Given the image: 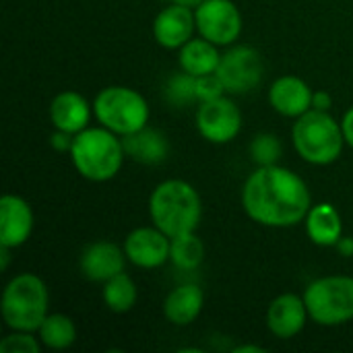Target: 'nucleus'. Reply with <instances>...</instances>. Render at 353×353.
<instances>
[{
    "instance_id": "f257e3e1",
    "label": "nucleus",
    "mask_w": 353,
    "mask_h": 353,
    "mask_svg": "<svg viewBox=\"0 0 353 353\" xmlns=\"http://www.w3.org/2000/svg\"><path fill=\"white\" fill-rule=\"evenodd\" d=\"M310 190L306 182L288 168L261 165L246 180L242 207L246 215L267 228H292L306 219L310 211Z\"/></svg>"
},
{
    "instance_id": "f03ea898",
    "label": "nucleus",
    "mask_w": 353,
    "mask_h": 353,
    "mask_svg": "<svg viewBox=\"0 0 353 353\" xmlns=\"http://www.w3.org/2000/svg\"><path fill=\"white\" fill-rule=\"evenodd\" d=\"M149 213L168 238L192 234L203 215V205L196 188L184 180H165L155 186L149 199Z\"/></svg>"
},
{
    "instance_id": "7ed1b4c3",
    "label": "nucleus",
    "mask_w": 353,
    "mask_h": 353,
    "mask_svg": "<svg viewBox=\"0 0 353 353\" xmlns=\"http://www.w3.org/2000/svg\"><path fill=\"white\" fill-rule=\"evenodd\" d=\"M124 145L110 128H85L72 137L70 157L77 172L91 182L112 180L124 161Z\"/></svg>"
},
{
    "instance_id": "20e7f679",
    "label": "nucleus",
    "mask_w": 353,
    "mask_h": 353,
    "mask_svg": "<svg viewBox=\"0 0 353 353\" xmlns=\"http://www.w3.org/2000/svg\"><path fill=\"white\" fill-rule=\"evenodd\" d=\"M292 139L298 155L314 165H329L339 159L345 134L343 126L323 110H308L292 128Z\"/></svg>"
},
{
    "instance_id": "39448f33",
    "label": "nucleus",
    "mask_w": 353,
    "mask_h": 353,
    "mask_svg": "<svg viewBox=\"0 0 353 353\" xmlns=\"http://www.w3.org/2000/svg\"><path fill=\"white\" fill-rule=\"evenodd\" d=\"M48 288L33 273H21L8 281L2 294V319L8 329L33 333L48 316Z\"/></svg>"
},
{
    "instance_id": "423d86ee",
    "label": "nucleus",
    "mask_w": 353,
    "mask_h": 353,
    "mask_svg": "<svg viewBox=\"0 0 353 353\" xmlns=\"http://www.w3.org/2000/svg\"><path fill=\"white\" fill-rule=\"evenodd\" d=\"M93 112L101 126L120 137L132 134L145 128L149 122V105L145 97L139 91L122 85L101 89L93 101Z\"/></svg>"
},
{
    "instance_id": "0eeeda50",
    "label": "nucleus",
    "mask_w": 353,
    "mask_h": 353,
    "mask_svg": "<svg viewBox=\"0 0 353 353\" xmlns=\"http://www.w3.org/2000/svg\"><path fill=\"white\" fill-rule=\"evenodd\" d=\"M308 314L323 327H337L353 319V277L331 275L316 279L304 292Z\"/></svg>"
},
{
    "instance_id": "6e6552de",
    "label": "nucleus",
    "mask_w": 353,
    "mask_h": 353,
    "mask_svg": "<svg viewBox=\"0 0 353 353\" xmlns=\"http://www.w3.org/2000/svg\"><path fill=\"white\" fill-rule=\"evenodd\" d=\"M194 21L201 37L215 46H228L242 31V14L232 0H205L194 10Z\"/></svg>"
},
{
    "instance_id": "1a4fd4ad",
    "label": "nucleus",
    "mask_w": 353,
    "mask_h": 353,
    "mask_svg": "<svg viewBox=\"0 0 353 353\" xmlns=\"http://www.w3.org/2000/svg\"><path fill=\"white\" fill-rule=\"evenodd\" d=\"M263 70L265 66L261 54L250 46H238L221 56V62L215 72L221 79L225 91L246 93L259 87Z\"/></svg>"
},
{
    "instance_id": "9d476101",
    "label": "nucleus",
    "mask_w": 353,
    "mask_h": 353,
    "mask_svg": "<svg viewBox=\"0 0 353 353\" xmlns=\"http://www.w3.org/2000/svg\"><path fill=\"white\" fill-rule=\"evenodd\" d=\"M196 128L209 143L223 145L238 137L242 128V114L232 99L221 95L201 103L196 112Z\"/></svg>"
},
{
    "instance_id": "9b49d317",
    "label": "nucleus",
    "mask_w": 353,
    "mask_h": 353,
    "mask_svg": "<svg viewBox=\"0 0 353 353\" xmlns=\"http://www.w3.org/2000/svg\"><path fill=\"white\" fill-rule=\"evenodd\" d=\"M172 238L159 228H139L128 234L124 242L126 259L141 269H157L170 259Z\"/></svg>"
},
{
    "instance_id": "f8f14e48",
    "label": "nucleus",
    "mask_w": 353,
    "mask_h": 353,
    "mask_svg": "<svg viewBox=\"0 0 353 353\" xmlns=\"http://www.w3.org/2000/svg\"><path fill=\"white\" fill-rule=\"evenodd\" d=\"M196 29L194 12L184 4L165 6L153 21V35L161 48L178 50L188 39H192V31Z\"/></svg>"
},
{
    "instance_id": "ddd939ff",
    "label": "nucleus",
    "mask_w": 353,
    "mask_h": 353,
    "mask_svg": "<svg viewBox=\"0 0 353 353\" xmlns=\"http://www.w3.org/2000/svg\"><path fill=\"white\" fill-rule=\"evenodd\" d=\"M33 232V211L27 201L17 194L0 199V246L17 248L29 240Z\"/></svg>"
},
{
    "instance_id": "4468645a",
    "label": "nucleus",
    "mask_w": 353,
    "mask_h": 353,
    "mask_svg": "<svg viewBox=\"0 0 353 353\" xmlns=\"http://www.w3.org/2000/svg\"><path fill=\"white\" fill-rule=\"evenodd\" d=\"M308 316L310 314L304 298L296 294H281L271 302L267 310V327L275 337L292 339L298 333H302Z\"/></svg>"
},
{
    "instance_id": "2eb2a0df",
    "label": "nucleus",
    "mask_w": 353,
    "mask_h": 353,
    "mask_svg": "<svg viewBox=\"0 0 353 353\" xmlns=\"http://www.w3.org/2000/svg\"><path fill=\"white\" fill-rule=\"evenodd\" d=\"M124 256L114 242H93L81 254V271L89 281L105 283L124 271Z\"/></svg>"
},
{
    "instance_id": "dca6fc26",
    "label": "nucleus",
    "mask_w": 353,
    "mask_h": 353,
    "mask_svg": "<svg viewBox=\"0 0 353 353\" xmlns=\"http://www.w3.org/2000/svg\"><path fill=\"white\" fill-rule=\"evenodd\" d=\"M312 89L298 77H281L269 89V101L275 112L288 118H300L312 110Z\"/></svg>"
},
{
    "instance_id": "f3484780",
    "label": "nucleus",
    "mask_w": 353,
    "mask_h": 353,
    "mask_svg": "<svg viewBox=\"0 0 353 353\" xmlns=\"http://www.w3.org/2000/svg\"><path fill=\"white\" fill-rule=\"evenodd\" d=\"M91 110L87 99L77 91H62L50 105V120L56 130L77 134L87 128Z\"/></svg>"
},
{
    "instance_id": "a211bd4d",
    "label": "nucleus",
    "mask_w": 353,
    "mask_h": 353,
    "mask_svg": "<svg viewBox=\"0 0 353 353\" xmlns=\"http://www.w3.org/2000/svg\"><path fill=\"white\" fill-rule=\"evenodd\" d=\"M203 304H205V296L199 285L192 283L180 285L165 298L163 314L172 325L186 327L196 321V316L203 310Z\"/></svg>"
},
{
    "instance_id": "6ab92c4d",
    "label": "nucleus",
    "mask_w": 353,
    "mask_h": 353,
    "mask_svg": "<svg viewBox=\"0 0 353 353\" xmlns=\"http://www.w3.org/2000/svg\"><path fill=\"white\" fill-rule=\"evenodd\" d=\"M306 232L316 246H335L343 236L341 215L329 203L314 205L306 215Z\"/></svg>"
},
{
    "instance_id": "aec40b11",
    "label": "nucleus",
    "mask_w": 353,
    "mask_h": 353,
    "mask_svg": "<svg viewBox=\"0 0 353 353\" xmlns=\"http://www.w3.org/2000/svg\"><path fill=\"white\" fill-rule=\"evenodd\" d=\"M122 145L126 155H130L141 163H161L170 153V143L165 134L147 126L132 134H126Z\"/></svg>"
},
{
    "instance_id": "412c9836",
    "label": "nucleus",
    "mask_w": 353,
    "mask_h": 353,
    "mask_svg": "<svg viewBox=\"0 0 353 353\" xmlns=\"http://www.w3.org/2000/svg\"><path fill=\"white\" fill-rule=\"evenodd\" d=\"M180 66L184 72L192 77H205L217 70L221 62V54L217 52V46L205 37L201 39H188L180 48Z\"/></svg>"
},
{
    "instance_id": "4be33fe9",
    "label": "nucleus",
    "mask_w": 353,
    "mask_h": 353,
    "mask_svg": "<svg viewBox=\"0 0 353 353\" xmlns=\"http://www.w3.org/2000/svg\"><path fill=\"white\" fill-rule=\"evenodd\" d=\"M37 333L39 341L50 350H68L77 339V327L66 314H48Z\"/></svg>"
},
{
    "instance_id": "5701e85b",
    "label": "nucleus",
    "mask_w": 353,
    "mask_h": 353,
    "mask_svg": "<svg viewBox=\"0 0 353 353\" xmlns=\"http://www.w3.org/2000/svg\"><path fill=\"white\" fill-rule=\"evenodd\" d=\"M103 302L116 314L128 312L137 302V285H134V281L124 271L118 273L116 277L108 279L103 283Z\"/></svg>"
},
{
    "instance_id": "b1692460",
    "label": "nucleus",
    "mask_w": 353,
    "mask_h": 353,
    "mask_svg": "<svg viewBox=\"0 0 353 353\" xmlns=\"http://www.w3.org/2000/svg\"><path fill=\"white\" fill-rule=\"evenodd\" d=\"M205 256V246L203 242L192 234H184L178 238H172V250H170V259L172 263L182 269V271H194Z\"/></svg>"
},
{
    "instance_id": "393cba45",
    "label": "nucleus",
    "mask_w": 353,
    "mask_h": 353,
    "mask_svg": "<svg viewBox=\"0 0 353 353\" xmlns=\"http://www.w3.org/2000/svg\"><path fill=\"white\" fill-rule=\"evenodd\" d=\"M165 95L174 105H188L196 99V77L188 72L174 74L165 85Z\"/></svg>"
},
{
    "instance_id": "a878e982",
    "label": "nucleus",
    "mask_w": 353,
    "mask_h": 353,
    "mask_svg": "<svg viewBox=\"0 0 353 353\" xmlns=\"http://www.w3.org/2000/svg\"><path fill=\"white\" fill-rule=\"evenodd\" d=\"M250 153L259 165H275L277 157L281 155V143L275 134L263 132V134L254 137V141L250 145Z\"/></svg>"
},
{
    "instance_id": "bb28decb",
    "label": "nucleus",
    "mask_w": 353,
    "mask_h": 353,
    "mask_svg": "<svg viewBox=\"0 0 353 353\" xmlns=\"http://www.w3.org/2000/svg\"><path fill=\"white\" fill-rule=\"evenodd\" d=\"M2 353H39V343L31 337V333L14 331L12 335L0 341Z\"/></svg>"
},
{
    "instance_id": "cd10ccee",
    "label": "nucleus",
    "mask_w": 353,
    "mask_h": 353,
    "mask_svg": "<svg viewBox=\"0 0 353 353\" xmlns=\"http://www.w3.org/2000/svg\"><path fill=\"white\" fill-rule=\"evenodd\" d=\"M223 93H225V87H223L221 79L217 77V72L196 77V99L201 103L209 101V99H215V97H221Z\"/></svg>"
},
{
    "instance_id": "c85d7f7f",
    "label": "nucleus",
    "mask_w": 353,
    "mask_h": 353,
    "mask_svg": "<svg viewBox=\"0 0 353 353\" xmlns=\"http://www.w3.org/2000/svg\"><path fill=\"white\" fill-rule=\"evenodd\" d=\"M50 143H52V147H54L56 151H70V147H72V139H70V134L64 132V130H56L54 137L50 139Z\"/></svg>"
},
{
    "instance_id": "c756f323",
    "label": "nucleus",
    "mask_w": 353,
    "mask_h": 353,
    "mask_svg": "<svg viewBox=\"0 0 353 353\" xmlns=\"http://www.w3.org/2000/svg\"><path fill=\"white\" fill-rule=\"evenodd\" d=\"M331 103H333V99H331V95H329L327 91H316V93L312 95V108H314V110L327 112V110L331 108Z\"/></svg>"
},
{
    "instance_id": "7c9ffc66",
    "label": "nucleus",
    "mask_w": 353,
    "mask_h": 353,
    "mask_svg": "<svg viewBox=\"0 0 353 353\" xmlns=\"http://www.w3.org/2000/svg\"><path fill=\"white\" fill-rule=\"evenodd\" d=\"M341 126H343V134H345V143L353 149V108H350L341 120Z\"/></svg>"
},
{
    "instance_id": "2f4dec72",
    "label": "nucleus",
    "mask_w": 353,
    "mask_h": 353,
    "mask_svg": "<svg viewBox=\"0 0 353 353\" xmlns=\"http://www.w3.org/2000/svg\"><path fill=\"white\" fill-rule=\"evenodd\" d=\"M341 256H353V238H343L335 244Z\"/></svg>"
},
{
    "instance_id": "473e14b6",
    "label": "nucleus",
    "mask_w": 353,
    "mask_h": 353,
    "mask_svg": "<svg viewBox=\"0 0 353 353\" xmlns=\"http://www.w3.org/2000/svg\"><path fill=\"white\" fill-rule=\"evenodd\" d=\"M236 353H265L263 347H259V345H240V347H236L234 350Z\"/></svg>"
},
{
    "instance_id": "72a5a7b5",
    "label": "nucleus",
    "mask_w": 353,
    "mask_h": 353,
    "mask_svg": "<svg viewBox=\"0 0 353 353\" xmlns=\"http://www.w3.org/2000/svg\"><path fill=\"white\" fill-rule=\"evenodd\" d=\"M170 2H174V4H184V6H199L201 2H205V0H170Z\"/></svg>"
}]
</instances>
